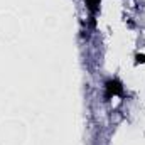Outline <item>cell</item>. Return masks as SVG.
I'll return each mask as SVG.
<instances>
[{"label": "cell", "mask_w": 145, "mask_h": 145, "mask_svg": "<svg viewBox=\"0 0 145 145\" xmlns=\"http://www.w3.org/2000/svg\"><path fill=\"white\" fill-rule=\"evenodd\" d=\"M121 93V84L116 79H110L106 83V98H111L113 95H120Z\"/></svg>", "instance_id": "cell-1"}, {"label": "cell", "mask_w": 145, "mask_h": 145, "mask_svg": "<svg viewBox=\"0 0 145 145\" xmlns=\"http://www.w3.org/2000/svg\"><path fill=\"white\" fill-rule=\"evenodd\" d=\"M84 2H86L88 8L91 10V14H95V12L100 8V0H84Z\"/></svg>", "instance_id": "cell-2"}]
</instances>
